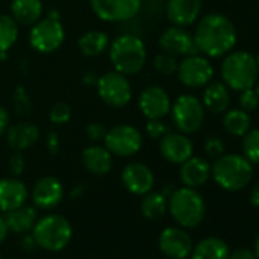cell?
Segmentation results:
<instances>
[{
  "mask_svg": "<svg viewBox=\"0 0 259 259\" xmlns=\"http://www.w3.org/2000/svg\"><path fill=\"white\" fill-rule=\"evenodd\" d=\"M194 43L198 52L210 58L227 55L236 45V29L223 14H206L197 25Z\"/></svg>",
  "mask_w": 259,
  "mask_h": 259,
  "instance_id": "cell-1",
  "label": "cell"
},
{
  "mask_svg": "<svg viewBox=\"0 0 259 259\" xmlns=\"http://www.w3.org/2000/svg\"><path fill=\"white\" fill-rule=\"evenodd\" d=\"M108 57L116 72L125 76L136 75L147 63V48L139 37L122 34L110 43Z\"/></svg>",
  "mask_w": 259,
  "mask_h": 259,
  "instance_id": "cell-2",
  "label": "cell"
},
{
  "mask_svg": "<svg viewBox=\"0 0 259 259\" xmlns=\"http://www.w3.org/2000/svg\"><path fill=\"white\" fill-rule=\"evenodd\" d=\"M257 73L259 67L256 58L245 51L229 52L221 64L223 82L236 92L253 87L257 81Z\"/></svg>",
  "mask_w": 259,
  "mask_h": 259,
  "instance_id": "cell-3",
  "label": "cell"
},
{
  "mask_svg": "<svg viewBox=\"0 0 259 259\" xmlns=\"http://www.w3.org/2000/svg\"><path fill=\"white\" fill-rule=\"evenodd\" d=\"M217 185L226 191L244 189L253 177L251 163L239 154H223L210 168Z\"/></svg>",
  "mask_w": 259,
  "mask_h": 259,
  "instance_id": "cell-4",
  "label": "cell"
},
{
  "mask_svg": "<svg viewBox=\"0 0 259 259\" xmlns=\"http://www.w3.org/2000/svg\"><path fill=\"white\" fill-rule=\"evenodd\" d=\"M168 209L172 218L182 227H195L198 226L206 212L203 197L192 188H180L174 189L169 195Z\"/></svg>",
  "mask_w": 259,
  "mask_h": 259,
  "instance_id": "cell-5",
  "label": "cell"
},
{
  "mask_svg": "<svg viewBox=\"0 0 259 259\" xmlns=\"http://www.w3.org/2000/svg\"><path fill=\"white\" fill-rule=\"evenodd\" d=\"M35 244L48 251L63 250L72 238V226L61 215H46L32 227Z\"/></svg>",
  "mask_w": 259,
  "mask_h": 259,
  "instance_id": "cell-6",
  "label": "cell"
},
{
  "mask_svg": "<svg viewBox=\"0 0 259 259\" xmlns=\"http://www.w3.org/2000/svg\"><path fill=\"white\" fill-rule=\"evenodd\" d=\"M66 32L57 10H51L45 19L31 26L29 45L38 54H52L64 43Z\"/></svg>",
  "mask_w": 259,
  "mask_h": 259,
  "instance_id": "cell-7",
  "label": "cell"
},
{
  "mask_svg": "<svg viewBox=\"0 0 259 259\" xmlns=\"http://www.w3.org/2000/svg\"><path fill=\"white\" fill-rule=\"evenodd\" d=\"M204 105L194 95H180L171 105L172 123L183 135L197 133L204 122Z\"/></svg>",
  "mask_w": 259,
  "mask_h": 259,
  "instance_id": "cell-8",
  "label": "cell"
},
{
  "mask_svg": "<svg viewBox=\"0 0 259 259\" xmlns=\"http://www.w3.org/2000/svg\"><path fill=\"white\" fill-rule=\"evenodd\" d=\"M104 147L117 157H132L138 154L144 145V138L139 130L130 123H117L107 130Z\"/></svg>",
  "mask_w": 259,
  "mask_h": 259,
  "instance_id": "cell-9",
  "label": "cell"
},
{
  "mask_svg": "<svg viewBox=\"0 0 259 259\" xmlns=\"http://www.w3.org/2000/svg\"><path fill=\"white\" fill-rule=\"evenodd\" d=\"M96 90L101 101L113 108H122L133 99V89L128 78L116 70L101 75L96 81Z\"/></svg>",
  "mask_w": 259,
  "mask_h": 259,
  "instance_id": "cell-10",
  "label": "cell"
},
{
  "mask_svg": "<svg viewBox=\"0 0 259 259\" xmlns=\"http://www.w3.org/2000/svg\"><path fill=\"white\" fill-rule=\"evenodd\" d=\"M90 7L99 20L123 23L139 14L142 0H90Z\"/></svg>",
  "mask_w": 259,
  "mask_h": 259,
  "instance_id": "cell-11",
  "label": "cell"
},
{
  "mask_svg": "<svg viewBox=\"0 0 259 259\" xmlns=\"http://www.w3.org/2000/svg\"><path fill=\"white\" fill-rule=\"evenodd\" d=\"M179 81L188 89L206 87L213 78V67L210 61L201 55H188L177 67Z\"/></svg>",
  "mask_w": 259,
  "mask_h": 259,
  "instance_id": "cell-12",
  "label": "cell"
},
{
  "mask_svg": "<svg viewBox=\"0 0 259 259\" xmlns=\"http://www.w3.org/2000/svg\"><path fill=\"white\" fill-rule=\"evenodd\" d=\"M139 110L147 119H163L171 111V98L160 85H148L139 95Z\"/></svg>",
  "mask_w": 259,
  "mask_h": 259,
  "instance_id": "cell-13",
  "label": "cell"
},
{
  "mask_svg": "<svg viewBox=\"0 0 259 259\" xmlns=\"http://www.w3.org/2000/svg\"><path fill=\"white\" fill-rule=\"evenodd\" d=\"M159 45L163 52L174 57H188L198 52L194 43V37L182 26H171L165 29L159 38Z\"/></svg>",
  "mask_w": 259,
  "mask_h": 259,
  "instance_id": "cell-14",
  "label": "cell"
},
{
  "mask_svg": "<svg viewBox=\"0 0 259 259\" xmlns=\"http://www.w3.org/2000/svg\"><path fill=\"white\" fill-rule=\"evenodd\" d=\"M122 183L135 195H145L148 194L154 186V174L153 171L141 162H132L128 163L120 174Z\"/></svg>",
  "mask_w": 259,
  "mask_h": 259,
  "instance_id": "cell-15",
  "label": "cell"
},
{
  "mask_svg": "<svg viewBox=\"0 0 259 259\" xmlns=\"http://www.w3.org/2000/svg\"><path fill=\"white\" fill-rule=\"evenodd\" d=\"M159 150L166 162L174 163V165H182L185 160H188L192 156L194 144L186 135H183L180 132L179 133L168 132L160 139Z\"/></svg>",
  "mask_w": 259,
  "mask_h": 259,
  "instance_id": "cell-16",
  "label": "cell"
},
{
  "mask_svg": "<svg viewBox=\"0 0 259 259\" xmlns=\"http://www.w3.org/2000/svg\"><path fill=\"white\" fill-rule=\"evenodd\" d=\"M159 247L169 259H185L192 251V241L183 229L166 227L159 236Z\"/></svg>",
  "mask_w": 259,
  "mask_h": 259,
  "instance_id": "cell-17",
  "label": "cell"
},
{
  "mask_svg": "<svg viewBox=\"0 0 259 259\" xmlns=\"http://www.w3.org/2000/svg\"><path fill=\"white\" fill-rule=\"evenodd\" d=\"M64 197L63 183L52 176L41 177L32 188V201L38 209H52L61 203Z\"/></svg>",
  "mask_w": 259,
  "mask_h": 259,
  "instance_id": "cell-18",
  "label": "cell"
},
{
  "mask_svg": "<svg viewBox=\"0 0 259 259\" xmlns=\"http://www.w3.org/2000/svg\"><path fill=\"white\" fill-rule=\"evenodd\" d=\"M201 13V0H168L166 17L174 26L192 25Z\"/></svg>",
  "mask_w": 259,
  "mask_h": 259,
  "instance_id": "cell-19",
  "label": "cell"
},
{
  "mask_svg": "<svg viewBox=\"0 0 259 259\" xmlns=\"http://www.w3.org/2000/svg\"><path fill=\"white\" fill-rule=\"evenodd\" d=\"M28 200V188L26 185L16 179H0V210L8 212L16 207L26 204Z\"/></svg>",
  "mask_w": 259,
  "mask_h": 259,
  "instance_id": "cell-20",
  "label": "cell"
},
{
  "mask_svg": "<svg viewBox=\"0 0 259 259\" xmlns=\"http://www.w3.org/2000/svg\"><path fill=\"white\" fill-rule=\"evenodd\" d=\"M40 138V130L31 122H19L10 125L7 130V142L16 153H22L31 148Z\"/></svg>",
  "mask_w": 259,
  "mask_h": 259,
  "instance_id": "cell-21",
  "label": "cell"
},
{
  "mask_svg": "<svg viewBox=\"0 0 259 259\" xmlns=\"http://www.w3.org/2000/svg\"><path fill=\"white\" fill-rule=\"evenodd\" d=\"M210 177V165L201 159L191 156L188 160L182 163L180 168V180L186 188H200L203 186Z\"/></svg>",
  "mask_w": 259,
  "mask_h": 259,
  "instance_id": "cell-22",
  "label": "cell"
},
{
  "mask_svg": "<svg viewBox=\"0 0 259 259\" xmlns=\"http://www.w3.org/2000/svg\"><path fill=\"white\" fill-rule=\"evenodd\" d=\"M82 166L93 176H105L113 166V154L101 145L87 147L81 154Z\"/></svg>",
  "mask_w": 259,
  "mask_h": 259,
  "instance_id": "cell-23",
  "label": "cell"
},
{
  "mask_svg": "<svg viewBox=\"0 0 259 259\" xmlns=\"http://www.w3.org/2000/svg\"><path fill=\"white\" fill-rule=\"evenodd\" d=\"M11 17L22 26H32L43 17L41 0H13Z\"/></svg>",
  "mask_w": 259,
  "mask_h": 259,
  "instance_id": "cell-24",
  "label": "cell"
},
{
  "mask_svg": "<svg viewBox=\"0 0 259 259\" xmlns=\"http://www.w3.org/2000/svg\"><path fill=\"white\" fill-rule=\"evenodd\" d=\"M4 220H5L10 232L25 233L28 230H32L34 224L37 223V212L34 207L23 204L20 207H16L13 210L5 212Z\"/></svg>",
  "mask_w": 259,
  "mask_h": 259,
  "instance_id": "cell-25",
  "label": "cell"
},
{
  "mask_svg": "<svg viewBox=\"0 0 259 259\" xmlns=\"http://www.w3.org/2000/svg\"><path fill=\"white\" fill-rule=\"evenodd\" d=\"M203 105L210 113H224L230 104V93L224 82H212L207 84L203 93Z\"/></svg>",
  "mask_w": 259,
  "mask_h": 259,
  "instance_id": "cell-26",
  "label": "cell"
},
{
  "mask_svg": "<svg viewBox=\"0 0 259 259\" xmlns=\"http://www.w3.org/2000/svg\"><path fill=\"white\" fill-rule=\"evenodd\" d=\"M110 37L104 31H87L78 38V48L85 57H98L108 51Z\"/></svg>",
  "mask_w": 259,
  "mask_h": 259,
  "instance_id": "cell-27",
  "label": "cell"
},
{
  "mask_svg": "<svg viewBox=\"0 0 259 259\" xmlns=\"http://www.w3.org/2000/svg\"><path fill=\"white\" fill-rule=\"evenodd\" d=\"M191 253L192 259H229L227 244L215 236L201 239Z\"/></svg>",
  "mask_w": 259,
  "mask_h": 259,
  "instance_id": "cell-28",
  "label": "cell"
},
{
  "mask_svg": "<svg viewBox=\"0 0 259 259\" xmlns=\"http://www.w3.org/2000/svg\"><path fill=\"white\" fill-rule=\"evenodd\" d=\"M223 126L230 136H244L250 130V116L242 108L229 110L223 117Z\"/></svg>",
  "mask_w": 259,
  "mask_h": 259,
  "instance_id": "cell-29",
  "label": "cell"
},
{
  "mask_svg": "<svg viewBox=\"0 0 259 259\" xmlns=\"http://www.w3.org/2000/svg\"><path fill=\"white\" fill-rule=\"evenodd\" d=\"M168 209V200L166 195L162 192H148L144 195V200L141 203V212L147 220H159L165 215Z\"/></svg>",
  "mask_w": 259,
  "mask_h": 259,
  "instance_id": "cell-30",
  "label": "cell"
},
{
  "mask_svg": "<svg viewBox=\"0 0 259 259\" xmlns=\"http://www.w3.org/2000/svg\"><path fill=\"white\" fill-rule=\"evenodd\" d=\"M19 38V23L8 14H0V52H8Z\"/></svg>",
  "mask_w": 259,
  "mask_h": 259,
  "instance_id": "cell-31",
  "label": "cell"
},
{
  "mask_svg": "<svg viewBox=\"0 0 259 259\" xmlns=\"http://www.w3.org/2000/svg\"><path fill=\"white\" fill-rule=\"evenodd\" d=\"M242 153L244 157L253 165H259V128L248 130L242 136Z\"/></svg>",
  "mask_w": 259,
  "mask_h": 259,
  "instance_id": "cell-32",
  "label": "cell"
},
{
  "mask_svg": "<svg viewBox=\"0 0 259 259\" xmlns=\"http://www.w3.org/2000/svg\"><path fill=\"white\" fill-rule=\"evenodd\" d=\"M153 66H154V70L160 75H165V76H169V75H174L177 73V67H179V61L174 55L171 54H159L156 55L154 61H153Z\"/></svg>",
  "mask_w": 259,
  "mask_h": 259,
  "instance_id": "cell-33",
  "label": "cell"
},
{
  "mask_svg": "<svg viewBox=\"0 0 259 259\" xmlns=\"http://www.w3.org/2000/svg\"><path fill=\"white\" fill-rule=\"evenodd\" d=\"M72 119V108L66 102H57L49 111V120L54 125H66Z\"/></svg>",
  "mask_w": 259,
  "mask_h": 259,
  "instance_id": "cell-34",
  "label": "cell"
},
{
  "mask_svg": "<svg viewBox=\"0 0 259 259\" xmlns=\"http://www.w3.org/2000/svg\"><path fill=\"white\" fill-rule=\"evenodd\" d=\"M145 132L150 139L160 141L168 133V126L162 122V119H148L145 125Z\"/></svg>",
  "mask_w": 259,
  "mask_h": 259,
  "instance_id": "cell-35",
  "label": "cell"
},
{
  "mask_svg": "<svg viewBox=\"0 0 259 259\" xmlns=\"http://www.w3.org/2000/svg\"><path fill=\"white\" fill-rule=\"evenodd\" d=\"M14 105L19 111V114H28L31 113V108H32V102L26 93V90L19 85L16 90H14Z\"/></svg>",
  "mask_w": 259,
  "mask_h": 259,
  "instance_id": "cell-36",
  "label": "cell"
},
{
  "mask_svg": "<svg viewBox=\"0 0 259 259\" xmlns=\"http://www.w3.org/2000/svg\"><path fill=\"white\" fill-rule=\"evenodd\" d=\"M239 105L244 111H253L259 107V96L257 93L250 87V89H245L241 92V96H239Z\"/></svg>",
  "mask_w": 259,
  "mask_h": 259,
  "instance_id": "cell-37",
  "label": "cell"
},
{
  "mask_svg": "<svg viewBox=\"0 0 259 259\" xmlns=\"http://www.w3.org/2000/svg\"><path fill=\"white\" fill-rule=\"evenodd\" d=\"M204 151H206L207 156H210L213 159H218L224 153V142L218 136H209L204 141Z\"/></svg>",
  "mask_w": 259,
  "mask_h": 259,
  "instance_id": "cell-38",
  "label": "cell"
},
{
  "mask_svg": "<svg viewBox=\"0 0 259 259\" xmlns=\"http://www.w3.org/2000/svg\"><path fill=\"white\" fill-rule=\"evenodd\" d=\"M105 133H107V128L99 123V122H92L85 126V135L90 141L93 142H101L104 141L105 138Z\"/></svg>",
  "mask_w": 259,
  "mask_h": 259,
  "instance_id": "cell-39",
  "label": "cell"
},
{
  "mask_svg": "<svg viewBox=\"0 0 259 259\" xmlns=\"http://www.w3.org/2000/svg\"><path fill=\"white\" fill-rule=\"evenodd\" d=\"M25 168H26V163H25V159H23L22 153H16V154L10 159V162H8V169H10V172H11L14 177L22 176L23 171H25Z\"/></svg>",
  "mask_w": 259,
  "mask_h": 259,
  "instance_id": "cell-40",
  "label": "cell"
},
{
  "mask_svg": "<svg viewBox=\"0 0 259 259\" xmlns=\"http://www.w3.org/2000/svg\"><path fill=\"white\" fill-rule=\"evenodd\" d=\"M46 148L51 154H57L60 151V136L55 132H49L46 136Z\"/></svg>",
  "mask_w": 259,
  "mask_h": 259,
  "instance_id": "cell-41",
  "label": "cell"
},
{
  "mask_svg": "<svg viewBox=\"0 0 259 259\" xmlns=\"http://www.w3.org/2000/svg\"><path fill=\"white\" fill-rule=\"evenodd\" d=\"M10 122H11V117H10V113L5 107L0 105V138H2L7 130L10 126Z\"/></svg>",
  "mask_w": 259,
  "mask_h": 259,
  "instance_id": "cell-42",
  "label": "cell"
},
{
  "mask_svg": "<svg viewBox=\"0 0 259 259\" xmlns=\"http://www.w3.org/2000/svg\"><path fill=\"white\" fill-rule=\"evenodd\" d=\"M229 259H256V256L248 248H236L229 254Z\"/></svg>",
  "mask_w": 259,
  "mask_h": 259,
  "instance_id": "cell-43",
  "label": "cell"
},
{
  "mask_svg": "<svg viewBox=\"0 0 259 259\" xmlns=\"http://www.w3.org/2000/svg\"><path fill=\"white\" fill-rule=\"evenodd\" d=\"M250 203L256 207H259V183H256L250 191Z\"/></svg>",
  "mask_w": 259,
  "mask_h": 259,
  "instance_id": "cell-44",
  "label": "cell"
},
{
  "mask_svg": "<svg viewBox=\"0 0 259 259\" xmlns=\"http://www.w3.org/2000/svg\"><path fill=\"white\" fill-rule=\"evenodd\" d=\"M35 245H37V244H35V241H34L32 236H25V238L22 239V247L26 248L28 251H32Z\"/></svg>",
  "mask_w": 259,
  "mask_h": 259,
  "instance_id": "cell-45",
  "label": "cell"
},
{
  "mask_svg": "<svg viewBox=\"0 0 259 259\" xmlns=\"http://www.w3.org/2000/svg\"><path fill=\"white\" fill-rule=\"evenodd\" d=\"M8 227H7V223H5V220L0 217V244H2L4 241H5V238H7V235H8Z\"/></svg>",
  "mask_w": 259,
  "mask_h": 259,
  "instance_id": "cell-46",
  "label": "cell"
},
{
  "mask_svg": "<svg viewBox=\"0 0 259 259\" xmlns=\"http://www.w3.org/2000/svg\"><path fill=\"white\" fill-rule=\"evenodd\" d=\"M85 84H95L96 85V81H98V76H95V73H92V72H87L85 75H84V79H82Z\"/></svg>",
  "mask_w": 259,
  "mask_h": 259,
  "instance_id": "cell-47",
  "label": "cell"
},
{
  "mask_svg": "<svg viewBox=\"0 0 259 259\" xmlns=\"http://www.w3.org/2000/svg\"><path fill=\"white\" fill-rule=\"evenodd\" d=\"M254 256L259 259V235H257V238H256V241H254Z\"/></svg>",
  "mask_w": 259,
  "mask_h": 259,
  "instance_id": "cell-48",
  "label": "cell"
},
{
  "mask_svg": "<svg viewBox=\"0 0 259 259\" xmlns=\"http://www.w3.org/2000/svg\"><path fill=\"white\" fill-rule=\"evenodd\" d=\"M254 92H256V93H257V96H259V82L256 84V89H254Z\"/></svg>",
  "mask_w": 259,
  "mask_h": 259,
  "instance_id": "cell-49",
  "label": "cell"
},
{
  "mask_svg": "<svg viewBox=\"0 0 259 259\" xmlns=\"http://www.w3.org/2000/svg\"><path fill=\"white\" fill-rule=\"evenodd\" d=\"M256 58V64H257V67H259V54H257V57H254Z\"/></svg>",
  "mask_w": 259,
  "mask_h": 259,
  "instance_id": "cell-50",
  "label": "cell"
},
{
  "mask_svg": "<svg viewBox=\"0 0 259 259\" xmlns=\"http://www.w3.org/2000/svg\"><path fill=\"white\" fill-rule=\"evenodd\" d=\"M0 259H2V256H0Z\"/></svg>",
  "mask_w": 259,
  "mask_h": 259,
  "instance_id": "cell-51",
  "label": "cell"
}]
</instances>
